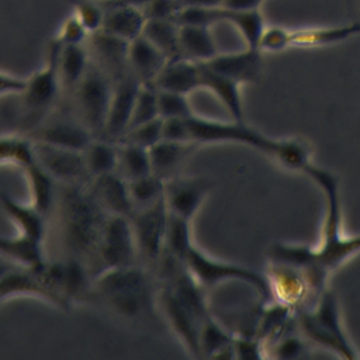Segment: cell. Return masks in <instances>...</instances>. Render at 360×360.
<instances>
[{
	"instance_id": "obj_1",
	"label": "cell",
	"mask_w": 360,
	"mask_h": 360,
	"mask_svg": "<svg viewBox=\"0 0 360 360\" xmlns=\"http://www.w3.org/2000/svg\"><path fill=\"white\" fill-rule=\"evenodd\" d=\"M60 226L65 243L76 259L93 266L107 214L87 184H65L59 197ZM83 262V260H82Z\"/></svg>"
},
{
	"instance_id": "obj_2",
	"label": "cell",
	"mask_w": 360,
	"mask_h": 360,
	"mask_svg": "<svg viewBox=\"0 0 360 360\" xmlns=\"http://www.w3.org/2000/svg\"><path fill=\"white\" fill-rule=\"evenodd\" d=\"M91 285L110 309L128 319L148 315L155 302L149 274L138 263L101 270Z\"/></svg>"
},
{
	"instance_id": "obj_3",
	"label": "cell",
	"mask_w": 360,
	"mask_h": 360,
	"mask_svg": "<svg viewBox=\"0 0 360 360\" xmlns=\"http://www.w3.org/2000/svg\"><path fill=\"white\" fill-rule=\"evenodd\" d=\"M295 321L308 343L342 359H360L343 326L338 297L329 287L309 307L297 312Z\"/></svg>"
},
{
	"instance_id": "obj_4",
	"label": "cell",
	"mask_w": 360,
	"mask_h": 360,
	"mask_svg": "<svg viewBox=\"0 0 360 360\" xmlns=\"http://www.w3.org/2000/svg\"><path fill=\"white\" fill-rule=\"evenodd\" d=\"M114 82L100 66L91 62L73 91L76 117L96 138H103L112 98Z\"/></svg>"
},
{
	"instance_id": "obj_5",
	"label": "cell",
	"mask_w": 360,
	"mask_h": 360,
	"mask_svg": "<svg viewBox=\"0 0 360 360\" xmlns=\"http://www.w3.org/2000/svg\"><path fill=\"white\" fill-rule=\"evenodd\" d=\"M186 266L202 288L215 287L224 281L238 280L253 287L263 300L270 301V290L266 274L257 273L236 263L212 257L195 243H193L187 253Z\"/></svg>"
},
{
	"instance_id": "obj_6",
	"label": "cell",
	"mask_w": 360,
	"mask_h": 360,
	"mask_svg": "<svg viewBox=\"0 0 360 360\" xmlns=\"http://www.w3.org/2000/svg\"><path fill=\"white\" fill-rule=\"evenodd\" d=\"M360 34V22L288 30L283 27H266L259 42L262 52H278L291 46H323L346 41Z\"/></svg>"
},
{
	"instance_id": "obj_7",
	"label": "cell",
	"mask_w": 360,
	"mask_h": 360,
	"mask_svg": "<svg viewBox=\"0 0 360 360\" xmlns=\"http://www.w3.org/2000/svg\"><path fill=\"white\" fill-rule=\"evenodd\" d=\"M139 259L138 246L129 217L108 215L100 236L93 276L105 269L136 264Z\"/></svg>"
},
{
	"instance_id": "obj_8",
	"label": "cell",
	"mask_w": 360,
	"mask_h": 360,
	"mask_svg": "<svg viewBox=\"0 0 360 360\" xmlns=\"http://www.w3.org/2000/svg\"><path fill=\"white\" fill-rule=\"evenodd\" d=\"M58 52L59 44L52 39L48 48L45 66L27 77V86L21 96L25 112L31 120H34L31 128L45 120L46 112L51 110L59 94V90H62L58 73Z\"/></svg>"
},
{
	"instance_id": "obj_9",
	"label": "cell",
	"mask_w": 360,
	"mask_h": 360,
	"mask_svg": "<svg viewBox=\"0 0 360 360\" xmlns=\"http://www.w3.org/2000/svg\"><path fill=\"white\" fill-rule=\"evenodd\" d=\"M167 218L169 210L165 197L152 205L135 210L131 215L138 255L152 266L158 264L165 249Z\"/></svg>"
},
{
	"instance_id": "obj_10",
	"label": "cell",
	"mask_w": 360,
	"mask_h": 360,
	"mask_svg": "<svg viewBox=\"0 0 360 360\" xmlns=\"http://www.w3.org/2000/svg\"><path fill=\"white\" fill-rule=\"evenodd\" d=\"M37 162L63 184H87L91 177L87 172L84 153L62 146L34 141Z\"/></svg>"
},
{
	"instance_id": "obj_11",
	"label": "cell",
	"mask_w": 360,
	"mask_h": 360,
	"mask_svg": "<svg viewBox=\"0 0 360 360\" xmlns=\"http://www.w3.org/2000/svg\"><path fill=\"white\" fill-rule=\"evenodd\" d=\"M212 188V183L200 176L176 174L165 180V202L170 214L193 221Z\"/></svg>"
},
{
	"instance_id": "obj_12",
	"label": "cell",
	"mask_w": 360,
	"mask_h": 360,
	"mask_svg": "<svg viewBox=\"0 0 360 360\" xmlns=\"http://www.w3.org/2000/svg\"><path fill=\"white\" fill-rule=\"evenodd\" d=\"M158 300L169 326L172 328L176 338L181 342L184 349L191 356L201 357L200 330L204 322L165 284L159 291Z\"/></svg>"
},
{
	"instance_id": "obj_13",
	"label": "cell",
	"mask_w": 360,
	"mask_h": 360,
	"mask_svg": "<svg viewBox=\"0 0 360 360\" xmlns=\"http://www.w3.org/2000/svg\"><path fill=\"white\" fill-rule=\"evenodd\" d=\"M25 134L35 142H42L53 146L69 148L75 150H84L96 138L79 118H55L51 121H41Z\"/></svg>"
},
{
	"instance_id": "obj_14",
	"label": "cell",
	"mask_w": 360,
	"mask_h": 360,
	"mask_svg": "<svg viewBox=\"0 0 360 360\" xmlns=\"http://www.w3.org/2000/svg\"><path fill=\"white\" fill-rule=\"evenodd\" d=\"M112 82V98L103 138L118 142L128 129L141 83L131 73H127Z\"/></svg>"
},
{
	"instance_id": "obj_15",
	"label": "cell",
	"mask_w": 360,
	"mask_h": 360,
	"mask_svg": "<svg viewBox=\"0 0 360 360\" xmlns=\"http://www.w3.org/2000/svg\"><path fill=\"white\" fill-rule=\"evenodd\" d=\"M87 187L107 214L129 218L134 214L135 208L131 200L128 181L120 173L111 172L93 177L87 183Z\"/></svg>"
},
{
	"instance_id": "obj_16",
	"label": "cell",
	"mask_w": 360,
	"mask_h": 360,
	"mask_svg": "<svg viewBox=\"0 0 360 360\" xmlns=\"http://www.w3.org/2000/svg\"><path fill=\"white\" fill-rule=\"evenodd\" d=\"M15 295L37 297L63 309L60 300L46 285L35 266H15L0 278V302Z\"/></svg>"
},
{
	"instance_id": "obj_17",
	"label": "cell",
	"mask_w": 360,
	"mask_h": 360,
	"mask_svg": "<svg viewBox=\"0 0 360 360\" xmlns=\"http://www.w3.org/2000/svg\"><path fill=\"white\" fill-rule=\"evenodd\" d=\"M207 63L212 69L239 82L240 84L259 83L262 80L263 59L262 51L257 48L246 46L239 52L218 53L212 59L207 60Z\"/></svg>"
},
{
	"instance_id": "obj_18",
	"label": "cell",
	"mask_w": 360,
	"mask_h": 360,
	"mask_svg": "<svg viewBox=\"0 0 360 360\" xmlns=\"http://www.w3.org/2000/svg\"><path fill=\"white\" fill-rule=\"evenodd\" d=\"M166 55L145 35H139L128 45V69L141 84H152L167 63Z\"/></svg>"
},
{
	"instance_id": "obj_19",
	"label": "cell",
	"mask_w": 360,
	"mask_h": 360,
	"mask_svg": "<svg viewBox=\"0 0 360 360\" xmlns=\"http://www.w3.org/2000/svg\"><path fill=\"white\" fill-rule=\"evenodd\" d=\"M153 86L159 90H170L188 96L194 90L201 89L200 62L187 58L167 60Z\"/></svg>"
},
{
	"instance_id": "obj_20",
	"label": "cell",
	"mask_w": 360,
	"mask_h": 360,
	"mask_svg": "<svg viewBox=\"0 0 360 360\" xmlns=\"http://www.w3.org/2000/svg\"><path fill=\"white\" fill-rule=\"evenodd\" d=\"M197 148L198 145L193 142L172 141L166 138L160 139L158 143L149 148L152 173L163 180L179 174L180 167Z\"/></svg>"
},
{
	"instance_id": "obj_21",
	"label": "cell",
	"mask_w": 360,
	"mask_h": 360,
	"mask_svg": "<svg viewBox=\"0 0 360 360\" xmlns=\"http://www.w3.org/2000/svg\"><path fill=\"white\" fill-rule=\"evenodd\" d=\"M201 89H207L215 94L222 105L229 111L232 120L243 121V103L240 94V83L212 69L207 62H200Z\"/></svg>"
},
{
	"instance_id": "obj_22",
	"label": "cell",
	"mask_w": 360,
	"mask_h": 360,
	"mask_svg": "<svg viewBox=\"0 0 360 360\" xmlns=\"http://www.w3.org/2000/svg\"><path fill=\"white\" fill-rule=\"evenodd\" d=\"M104 10V22L98 32L108 34L127 42H131L142 35L148 21L142 8L131 6H114Z\"/></svg>"
},
{
	"instance_id": "obj_23",
	"label": "cell",
	"mask_w": 360,
	"mask_h": 360,
	"mask_svg": "<svg viewBox=\"0 0 360 360\" xmlns=\"http://www.w3.org/2000/svg\"><path fill=\"white\" fill-rule=\"evenodd\" d=\"M0 205L3 211L8 215V218L17 225L20 233L41 243L44 242L46 217L41 214L32 204L27 205L24 202H20L6 191H1Z\"/></svg>"
},
{
	"instance_id": "obj_24",
	"label": "cell",
	"mask_w": 360,
	"mask_h": 360,
	"mask_svg": "<svg viewBox=\"0 0 360 360\" xmlns=\"http://www.w3.org/2000/svg\"><path fill=\"white\" fill-rule=\"evenodd\" d=\"M179 42L183 58L195 62H207L219 53L211 27L179 25Z\"/></svg>"
},
{
	"instance_id": "obj_25",
	"label": "cell",
	"mask_w": 360,
	"mask_h": 360,
	"mask_svg": "<svg viewBox=\"0 0 360 360\" xmlns=\"http://www.w3.org/2000/svg\"><path fill=\"white\" fill-rule=\"evenodd\" d=\"M59 44V42H58ZM90 65L84 45H60L58 52V73L60 87L65 91H75Z\"/></svg>"
},
{
	"instance_id": "obj_26",
	"label": "cell",
	"mask_w": 360,
	"mask_h": 360,
	"mask_svg": "<svg viewBox=\"0 0 360 360\" xmlns=\"http://www.w3.org/2000/svg\"><path fill=\"white\" fill-rule=\"evenodd\" d=\"M0 256L25 267H34L45 262L42 243L22 233L15 236L0 235Z\"/></svg>"
},
{
	"instance_id": "obj_27",
	"label": "cell",
	"mask_w": 360,
	"mask_h": 360,
	"mask_svg": "<svg viewBox=\"0 0 360 360\" xmlns=\"http://www.w3.org/2000/svg\"><path fill=\"white\" fill-rule=\"evenodd\" d=\"M22 172L30 186L31 204L46 217L58 198L56 180L38 162L25 167Z\"/></svg>"
},
{
	"instance_id": "obj_28",
	"label": "cell",
	"mask_w": 360,
	"mask_h": 360,
	"mask_svg": "<svg viewBox=\"0 0 360 360\" xmlns=\"http://www.w3.org/2000/svg\"><path fill=\"white\" fill-rule=\"evenodd\" d=\"M142 35L159 48L169 60L183 58L179 42V24L172 18H149Z\"/></svg>"
},
{
	"instance_id": "obj_29",
	"label": "cell",
	"mask_w": 360,
	"mask_h": 360,
	"mask_svg": "<svg viewBox=\"0 0 360 360\" xmlns=\"http://www.w3.org/2000/svg\"><path fill=\"white\" fill-rule=\"evenodd\" d=\"M120 145L105 138H94L83 150L84 162L90 177L117 172Z\"/></svg>"
},
{
	"instance_id": "obj_30",
	"label": "cell",
	"mask_w": 360,
	"mask_h": 360,
	"mask_svg": "<svg viewBox=\"0 0 360 360\" xmlns=\"http://www.w3.org/2000/svg\"><path fill=\"white\" fill-rule=\"evenodd\" d=\"M35 162L34 141L27 134L0 135V166L13 165L24 170Z\"/></svg>"
},
{
	"instance_id": "obj_31",
	"label": "cell",
	"mask_w": 360,
	"mask_h": 360,
	"mask_svg": "<svg viewBox=\"0 0 360 360\" xmlns=\"http://www.w3.org/2000/svg\"><path fill=\"white\" fill-rule=\"evenodd\" d=\"M118 145L120 150L117 173H120L127 181L152 173L148 148L128 142H118Z\"/></svg>"
},
{
	"instance_id": "obj_32",
	"label": "cell",
	"mask_w": 360,
	"mask_h": 360,
	"mask_svg": "<svg viewBox=\"0 0 360 360\" xmlns=\"http://www.w3.org/2000/svg\"><path fill=\"white\" fill-rule=\"evenodd\" d=\"M224 21L236 27L249 48H257L266 24L260 10H229L224 7Z\"/></svg>"
},
{
	"instance_id": "obj_33",
	"label": "cell",
	"mask_w": 360,
	"mask_h": 360,
	"mask_svg": "<svg viewBox=\"0 0 360 360\" xmlns=\"http://www.w3.org/2000/svg\"><path fill=\"white\" fill-rule=\"evenodd\" d=\"M193 243L191 221L169 212L163 250L186 263L187 253Z\"/></svg>"
},
{
	"instance_id": "obj_34",
	"label": "cell",
	"mask_w": 360,
	"mask_h": 360,
	"mask_svg": "<svg viewBox=\"0 0 360 360\" xmlns=\"http://www.w3.org/2000/svg\"><path fill=\"white\" fill-rule=\"evenodd\" d=\"M128 187L135 210L152 205L165 197V180L155 173L129 180Z\"/></svg>"
},
{
	"instance_id": "obj_35",
	"label": "cell",
	"mask_w": 360,
	"mask_h": 360,
	"mask_svg": "<svg viewBox=\"0 0 360 360\" xmlns=\"http://www.w3.org/2000/svg\"><path fill=\"white\" fill-rule=\"evenodd\" d=\"M159 117L160 115H159V105H158V89L152 84H141L136 94L135 104H134L128 129L142 125L145 122H149Z\"/></svg>"
},
{
	"instance_id": "obj_36",
	"label": "cell",
	"mask_w": 360,
	"mask_h": 360,
	"mask_svg": "<svg viewBox=\"0 0 360 360\" xmlns=\"http://www.w3.org/2000/svg\"><path fill=\"white\" fill-rule=\"evenodd\" d=\"M173 21L179 25H205L211 27L217 22L224 21V7H201V6H188L181 7Z\"/></svg>"
},
{
	"instance_id": "obj_37",
	"label": "cell",
	"mask_w": 360,
	"mask_h": 360,
	"mask_svg": "<svg viewBox=\"0 0 360 360\" xmlns=\"http://www.w3.org/2000/svg\"><path fill=\"white\" fill-rule=\"evenodd\" d=\"M158 105L159 115L163 120L186 118L194 114L191 104L188 101V96L177 91L158 89Z\"/></svg>"
},
{
	"instance_id": "obj_38",
	"label": "cell",
	"mask_w": 360,
	"mask_h": 360,
	"mask_svg": "<svg viewBox=\"0 0 360 360\" xmlns=\"http://www.w3.org/2000/svg\"><path fill=\"white\" fill-rule=\"evenodd\" d=\"M72 4L73 14L84 25L90 35L98 32L104 22L105 10L98 0H68Z\"/></svg>"
},
{
	"instance_id": "obj_39",
	"label": "cell",
	"mask_w": 360,
	"mask_h": 360,
	"mask_svg": "<svg viewBox=\"0 0 360 360\" xmlns=\"http://www.w3.org/2000/svg\"><path fill=\"white\" fill-rule=\"evenodd\" d=\"M163 139V118H155L142 125L128 129L118 142H128L143 148H150Z\"/></svg>"
},
{
	"instance_id": "obj_40",
	"label": "cell",
	"mask_w": 360,
	"mask_h": 360,
	"mask_svg": "<svg viewBox=\"0 0 360 360\" xmlns=\"http://www.w3.org/2000/svg\"><path fill=\"white\" fill-rule=\"evenodd\" d=\"M89 31L79 21L75 14H70L60 25L56 37L53 38L60 45H83L89 37Z\"/></svg>"
},
{
	"instance_id": "obj_41",
	"label": "cell",
	"mask_w": 360,
	"mask_h": 360,
	"mask_svg": "<svg viewBox=\"0 0 360 360\" xmlns=\"http://www.w3.org/2000/svg\"><path fill=\"white\" fill-rule=\"evenodd\" d=\"M27 86V77H21L8 72L0 70V96L22 94Z\"/></svg>"
},
{
	"instance_id": "obj_42",
	"label": "cell",
	"mask_w": 360,
	"mask_h": 360,
	"mask_svg": "<svg viewBox=\"0 0 360 360\" xmlns=\"http://www.w3.org/2000/svg\"><path fill=\"white\" fill-rule=\"evenodd\" d=\"M266 0H224L222 7L229 10H260Z\"/></svg>"
},
{
	"instance_id": "obj_43",
	"label": "cell",
	"mask_w": 360,
	"mask_h": 360,
	"mask_svg": "<svg viewBox=\"0 0 360 360\" xmlns=\"http://www.w3.org/2000/svg\"><path fill=\"white\" fill-rule=\"evenodd\" d=\"M100 4L104 8L114 7V6H131V7H138L143 8L146 4H149L152 0H98Z\"/></svg>"
},
{
	"instance_id": "obj_44",
	"label": "cell",
	"mask_w": 360,
	"mask_h": 360,
	"mask_svg": "<svg viewBox=\"0 0 360 360\" xmlns=\"http://www.w3.org/2000/svg\"><path fill=\"white\" fill-rule=\"evenodd\" d=\"M15 266H18V264H15V263H13V262H10V260H7V259H4V257L0 256V278H1L7 271H10L11 269H14Z\"/></svg>"
}]
</instances>
